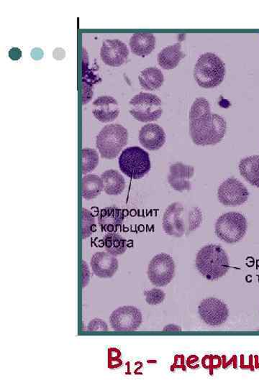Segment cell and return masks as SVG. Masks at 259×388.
Masks as SVG:
<instances>
[{
    "label": "cell",
    "mask_w": 259,
    "mask_h": 388,
    "mask_svg": "<svg viewBox=\"0 0 259 388\" xmlns=\"http://www.w3.org/2000/svg\"><path fill=\"white\" fill-rule=\"evenodd\" d=\"M184 57L182 45L177 43L163 48L158 54L157 61L162 68L172 70L175 68Z\"/></svg>",
    "instance_id": "cell-19"
},
{
    "label": "cell",
    "mask_w": 259,
    "mask_h": 388,
    "mask_svg": "<svg viewBox=\"0 0 259 388\" xmlns=\"http://www.w3.org/2000/svg\"><path fill=\"white\" fill-rule=\"evenodd\" d=\"M121 172L133 179H140L151 171L149 154L140 147H128L121 154L119 161Z\"/></svg>",
    "instance_id": "cell-6"
},
{
    "label": "cell",
    "mask_w": 259,
    "mask_h": 388,
    "mask_svg": "<svg viewBox=\"0 0 259 388\" xmlns=\"http://www.w3.org/2000/svg\"><path fill=\"white\" fill-rule=\"evenodd\" d=\"M142 321V313L138 308L132 306L117 308L110 317L111 327L119 331H135L138 329Z\"/></svg>",
    "instance_id": "cell-10"
},
{
    "label": "cell",
    "mask_w": 259,
    "mask_h": 388,
    "mask_svg": "<svg viewBox=\"0 0 259 388\" xmlns=\"http://www.w3.org/2000/svg\"><path fill=\"white\" fill-rule=\"evenodd\" d=\"M198 312L202 320L211 327H219L226 322L229 316L227 305L220 299L209 298L201 301Z\"/></svg>",
    "instance_id": "cell-12"
},
{
    "label": "cell",
    "mask_w": 259,
    "mask_h": 388,
    "mask_svg": "<svg viewBox=\"0 0 259 388\" xmlns=\"http://www.w3.org/2000/svg\"><path fill=\"white\" fill-rule=\"evenodd\" d=\"M175 276V263L167 253L158 254L150 261L148 277L151 283L157 287L169 285Z\"/></svg>",
    "instance_id": "cell-9"
},
{
    "label": "cell",
    "mask_w": 259,
    "mask_h": 388,
    "mask_svg": "<svg viewBox=\"0 0 259 388\" xmlns=\"http://www.w3.org/2000/svg\"><path fill=\"white\" fill-rule=\"evenodd\" d=\"M92 113L103 124H109L119 116V103L111 96H103L94 101Z\"/></svg>",
    "instance_id": "cell-15"
},
{
    "label": "cell",
    "mask_w": 259,
    "mask_h": 388,
    "mask_svg": "<svg viewBox=\"0 0 259 388\" xmlns=\"http://www.w3.org/2000/svg\"><path fill=\"white\" fill-rule=\"evenodd\" d=\"M130 113L139 122H154L163 114L161 100L155 94L139 93L130 101Z\"/></svg>",
    "instance_id": "cell-8"
},
{
    "label": "cell",
    "mask_w": 259,
    "mask_h": 388,
    "mask_svg": "<svg viewBox=\"0 0 259 388\" xmlns=\"http://www.w3.org/2000/svg\"><path fill=\"white\" fill-rule=\"evenodd\" d=\"M121 352L116 348H110L108 350V368L110 369L117 368L123 365L121 359Z\"/></svg>",
    "instance_id": "cell-30"
},
{
    "label": "cell",
    "mask_w": 259,
    "mask_h": 388,
    "mask_svg": "<svg viewBox=\"0 0 259 388\" xmlns=\"http://www.w3.org/2000/svg\"><path fill=\"white\" fill-rule=\"evenodd\" d=\"M88 56L86 50H83V105L88 103L92 97V87L98 82L96 76L91 74L89 69Z\"/></svg>",
    "instance_id": "cell-25"
},
{
    "label": "cell",
    "mask_w": 259,
    "mask_h": 388,
    "mask_svg": "<svg viewBox=\"0 0 259 388\" xmlns=\"http://www.w3.org/2000/svg\"><path fill=\"white\" fill-rule=\"evenodd\" d=\"M138 80L141 87L148 91H154L163 85L164 77L158 68L149 67L140 73Z\"/></svg>",
    "instance_id": "cell-23"
},
{
    "label": "cell",
    "mask_w": 259,
    "mask_h": 388,
    "mask_svg": "<svg viewBox=\"0 0 259 388\" xmlns=\"http://www.w3.org/2000/svg\"><path fill=\"white\" fill-rule=\"evenodd\" d=\"M249 192L238 179L230 178L223 181L218 190L219 201L225 207L244 204L249 199Z\"/></svg>",
    "instance_id": "cell-11"
},
{
    "label": "cell",
    "mask_w": 259,
    "mask_h": 388,
    "mask_svg": "<svg viewBox=\"0 0 259 388\" xmlns=\"http://www.w3.org/2000/svg\"><path fill=\"white\" fill-rule=\"evenodd\" d=\"M202 222V214L198 207L185 209L179 202L170 204L163 217V229L165 233L181 237L197 230Z\"/></svg>",
    "instance_id": "cell-2"
},
{
    "label": "cell",
    "mask_w": 259,
    "mask_h": 388,
    "mask_svg": "<svg viewBox=\"0 0 259 388\" xmlns=\"http://www.w3.org/2000/svg\"><path fill=\"white\" fill-rule=\"evenodd\" d=\"M87 330L89 331H107L108 327L105 322L101 319H94L88 324Z\"/></svg>",
    "instance_id": "cell-31"
},
{
    "label": "cell",
    "mask_w": 259,
    "mask_h": 388,
    "mask_svg": "<svg viewBox=\"0 0 259 388\" xmlns=\"http://www.w3.org/2000/svg\"><path fill=\"white\" fill-rule=\"evenodd\" d=\"M90 265L96 276L110 278L119 269V260L108 252H98L92 256Z\"/></svg>",
    "instance_id": "cell-16"
},
{
    "label": "cell",
    "mask_w": 259,
    "mask_h": 388,
    "mask_svg": "<svg viewBox=\"0 0 259 388\" xmlns=\"http://www.w3.org/2000/svg\"><path fill=\"white\" fill-rule=\"evenodd\" d=\"M104 190L101 177L96 174L86 175L82 179V197L86 200L97 198Z\"/></svg>",
    "instance_id": "cell-24"
},
{
    "label": "cell",
    "mask_w": 259,
    "mask_h": 388,
    "mask_svg": "<svg viewBox=\"0 0 259 388\" xmlns=\"http://www.w3.org/2000/svg\"><path fill=\"white\" fill-rule=\"evenodd\" d=\"M146 301L149 305H158L161 304L166 294L159 288H153L146 291L145 293Z\"/></svg>",
    "instance_id": "cell-29"
},
{
    "label": "cell",
    "mask_w": 259,
    "mask_h": 388,
    "mask_svg": "<svg viewBox=\"0 0 259 388\" xmlns=\"http://www.w3.org/2000/svg\"><path fill=\"white\" fill-rule=\"evenodd\" d=\"M82 272H83V288H85L89 282V270L88 264L84 260L82 261Z\"/></svg>",
    "instance_id": "cell-32"
},
{
    "label": "cell",
    "mask_w": 259,
    "mask_h": 388,
    "mask_svg": "<svg viewBox=\"0 0 259 388\" xmlns=\"http://www.w3.org/2000/svg\"><path fill=\"white\" fill-rule=\"evenodd\" d=\"M104 244L106 251L115 257L124 254L127 249L126 240L116 233L107 234Z\"/></svg>",
    "instance_id": "cell-26"
},
{
    "label": "cell",
    "mask_w": 259,
    "mask_h": 388,
    "mask_svg": "<svg viewBox=\"0 0 259 388\" xmlns=\"http://www.w3.org/2000/svg\"><path fill=\"white\" fill-rule=\"evenodd\" d=\"M196 267L206 279L216 281L228 273L230 269L229 258L221 246L208 245L198 252Z\"/></svg>",
    "instance_id": "cell-3"
},
{
    "label": "cell",
    "mask_w": 259,
    "mask_h": 388,
    "mask_svg": "<svg viewBox=\"0 0 259 388\" xmlns=\"http://www.w3.org/2000/svg\"><path fill=\"white\" fill-rule=\"evenodd\" d=\"M96 231L95 216L87 209H82V237L86 239Z\"/></svg>",
    "instance_id": "cell-28"
},
{
    "label": "cell",
    "mask_w": 259,
    "mask_h": 388,
    "mask_svg": "<svg viewBox=\"0 0 259 388\" xmlns=\"http://www.w3.org/2000/svg\"><path fill=\"white\" fill-rule=\"evenodd\" d=\"M194 174L193 166L178 162L172 164L170 167L168 182L170 186L177 191H190L192 188L191 179Z\"/></svg>",
    "instance_id": "cell-14"
},
{
    "label": "cell",
    "mask_w": 259,
    "mask_h": 388,
    "mask_svg": "<svg viewBox=\"0 0 259 388\" xmlns=\"http://www.w3.org/2000/svg\"><path fill=\"white\" fill-rule=\"evenodd\" d=\"M240 174L251 185L259 188V156L242 159L239 163Z\"/></svg>",
    "instance_id": "cell-22"
},
{
    "label": "cell",
    "mask_w": 259,
    "mask_h": 388,
    "mask_svg": "<svg viewBox=\"0 0 259 388\" xmlns=\"http://www.w3.org/2000/svg\"><path fill=\"white\" fill-rule=\"evenodd\" d=\"M129 45L133 54L146 57L154 50L156 38L152 33H135L130 38Z\"/></svg>",
    "instance_id": "cell-18"
},
{
    "label": "cell",
    "mask_w": 259,
    "mask_h": 388,
    "mask_svg": "<svg viewBox=\"0 0 259 388\" xmlns=\"http://www.w3.org/2000/svg\"><path fill=\"white\" fill-rule=\"evenodd\" d=\"M225 75V65L214 53H205L198 59L194 69L198 84L205 89L215 88L221 84Z\"/></svg>",
    "instance_id": "cell-4"
},
{
    "label": "cell",
    "mask_w": 259,
    "mask_h": 388,
    "mask_svg": "<svg viewBox=\"0 0 259 388\" xmlns=\"http://www.w3.org/2000/svg\"><path fill=\"white\" fill-rule=\"evenodd\" d=\"M190 134L193 142L200 147L214 145L222 141L227 130L225 119L212 113L209 102L198 98L190 112Z\"/></svg>",
    "instance_id": "cell-1"
},
{
    "label": "cell",
    "mask_w": 259,
    "mask_h": 388,
    "mask_svg": "<svg viewBox=\"0 0 259 388\" xmlns=\"http://www.w3.org/2000/svg\"><path fill=\"white\" fill-rule=\"evenodd\" d=\"M247 221L241 213L228 212L221 215L216 223L217 237L228 244H237L246 235Z\"/></svg>",
    "instance_id": "cell-7"
},
{
    "label": "cell",
    "mask_w": 259,
    "mask_h": 388,
    "mask_svg": "<svg viewBox=\"0 0 259 388\" xmlns=\"http://www.w3.org/2000/svg\"><path fill=\"white\" fill-rule=\"evenodd\" d=\"M124 218L123 210L114 207L105 208L100 213L99 224L103 230L112 232L123 224Z\"/></svg>",
    "instance_id": "cell-20"
},
{
    "label": "cell",
    "mask_w": 259,
    "mask_h": 388,
    "mask_svg": "<svg viewBox=\"0 0 259 388\" xmlns=\"http://www.w3.org/2000/svg\"><path fill=\"white\" fill-rule=\"evenodd\" d=\"M99 164V155L96 150L84 149L82 150V174H89L95 170Z\"/></svg>",
    "instance_id": "cell-27"
},
{
    "label": "cell",
    "mask_w": 259,
    "mask_h": 388,
    "mask_svg": "<svg viewBox=\"0 0 259 388\" xmlns=\"http://www.w3.org/2000/svg\"><path fill=\"white\" fill-rule=\"evenodd\" d=\"M128 142V131L120 124L105 126L96 138V147L103 158L112 160L120 154Z\"/></svg>",
    "instance_id": "cell-5"
},
{
    "label": "cell",
    "mask_w": 259,
    "mask_h": 388,
    "mask_svg": "<svg viewBox=\"0 0 259 388\" xmlns=\"http://www.w3.org/2000/svg\"><path fill=\"white\" fill-rule=\"evenodd\" d=\"M104 191L110 196H119L126 188L124 177L115 170L110 169L101 175Z\"/></svg>",
    "instance_id": "cell-21"
},
{
    "label": "cell",
    "mask_w": 259,
    "mask_h": 388,
    "mask_svg": "<svg viewBox=\"0 0 259 388\" xmlns=\"http://www.w3.org/2000/svg\"><path fill=\"white\" fill-rule=\"evenodd\" d=\"M166 133L157 124H147L139 132V142L149 151H155L161 149L166 142Z\"/></svg>",
    "instance_id": "cell-17"
},
{
    "label": "cell",
    "mask_w": 259,
    "mask_h": 388,
    "mask_svg": "<svg viewBox=\"0 0 259 388\" xmlns=\"http://www.w3.org/2000/svg\"><path fill=\"white\" fill-rule=\"evenodd\" d=\"M128 57V47L121 40L109 39L103 42L101 57L105 64L112 67H119L126 62Z\"/></svg>",
    "instance_id": "cell-13"
}]
</instances>
